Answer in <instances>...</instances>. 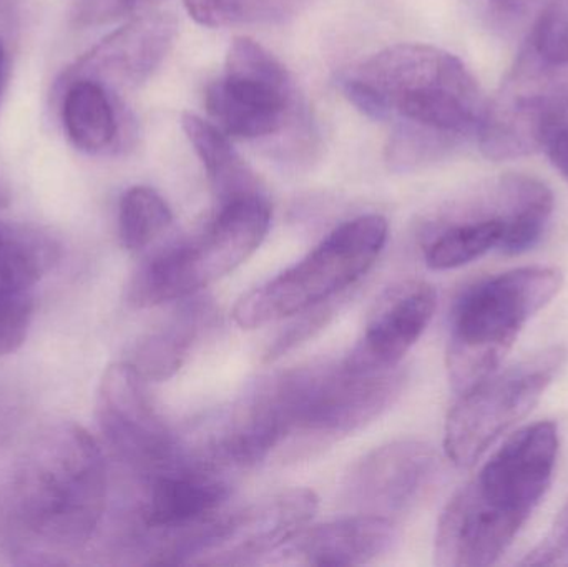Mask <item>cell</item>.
Instances as JSON below:
<instances>
[{
    "instance_id": "obj_15",
    "label": "cell",
    "mask_w": 568,
    "mask_h": 567,
    "mask_svg": "<svg viewBox=\"0 0 568 567\" xmlns=\"http://www.w3.org/2000/svg\"><path fill=\"white\" fill-rule=\"evenodd\" d=\"M549 70L550 67L526 49L499 95L487 100L477 130L480 150L487 159H519L539 152L540 112L552 87L547 82Z\"/></svg>"
},
{
    "instance_id": "obj_9",
    "label": "cell",
    "mask_w": 568,
    "mask_h": 567,
    "mask_svg": "<svg viewBox=\"0 0 568 567\" xmlns=\"http://www.w3.org/2000/svg\"><path fill=\"white\" fill-rule=\"evenodd\" d=\"M205 105L226 135L246 140L276 135L294 119L293 82L272 52L239 37L230 45L225 75L206 87Z\"/></svg>"
},
{
    "instance_id": "obj_20",
    "label": "cell",
    "mask_w": 568,
    "mask_h": 567,
    "mask_svg": "<svg viewBox=\"0 0 568 567\" xmlns=\"http://www.w3.org/2000/svg\"><path fill=\"white\" fill-rule=\"evenodd\" d=\"M182 129L205 166L219 205L263 192L258 176L233 149L229 135L195 113H183Z\"/></svg>"
},
{
    "instance_id": "obj_11",
    "label": "cell",
    "mask_w": 568,
    "mask_h": 567,
    "mask_svg": "<svg viewBox=\"0 0 568 567\" xmlns=\"http://www.w3.org/2000/svg\"><path fill=\"white\" fill-rule=\"evenodd\" d=\"M223 475L180 449L172 465L145 478L140 519L146 531L160 543L215 522L232 495Z\"/></svg>"
},
{
    "instance_id": "obj_18",
    "label": "cell",
    "mask_w": 568,
    "mask_h": 567,
    "mask_svg": "<svg viewBox=\"0 0 568 567\" xmlns=\"http://www.w3.org/2000/svg\"><path fill=\"white\" fill-rule=\"evenodd\" d=\"M57 256L50 236L0 222V318L33 312V288Z\"/></svg>"
},
{
    "instance_id": "obj_13",
    "label": "cell",
    "mask_w": 568,
    "mask_h": 567,
    "mask_svg": "<svg viewBox=\"0 0 568 567\" xmlns=\"http://www.w3.org/2000/svg\"><path fill=\"white\" fill-rule=\"evenodd\" d=\"M436 462L433 448L416 439L381 446L351 469L344 483V499L357 515H399L426 492Z\"/></svg>"
},
{
    "instance_id": "obj_7",
    "label": "cell",
    "mask_w": 568,
    "mask_h": 567,
    "mask_svg": "<svg viewBox=\"0 0 568 567\" xmlns=\"http://www.w3.org/2000/svg\"><path fill=\"white\" fill-rule=\"evenodd\" d=\"M387 230L381 215L357 216L337 226L300 263L239 300L233 310L236 325L260 328L329 302L369 272L386 245Z\"/></svg>"
},
{
    "instance_id": "obj_26",
    "label": "cell",
    "mask_w": 568,
    "mask_h": 567,
    "mask_svg": "<svg viewBox=\"0 0 568 567\" xmlns=\"http://www.w3.org/2000/svg\"><path fill=\"white\" fill-rule=\"evenodd\" d=\"M539 149L568 182V85H552L539 120Z\"/></svg>"
},
{
    "instance_id": "obj_12",
    "label": "cell",
    "mask_w": 568,
    "mask_h": 567,
    "mask_svg": "<svg viewBox=\"0 0 568 567\" xmlns=\"http://www.w3.org/2000/svg\"><path fill=\"white\" fill-rule=\"evenodd\" d=\"M317 512L311 489H287L232 516H223L196 565L245 566L284 548Z\"/></svg>"
},
{
    "instance_id": "obj_1",
    "label": "cell",
    "mask_w": 568,
    "mask_h": 567,
    "mask_svg": "<svg viewBox=\"0 0 568 567\" xmlns=\"http://www.w3.org/2000/svg\"><path fill=\"white\" fill-rule=\"evenodd\" d=\"M559 448L552 422L532 423L510 435L447 503L437 523L434 563L496 565L546 498Z\"/></svg>"
},
{
    "instance_id": "obj_19",
    "label": "cell",
    "mask_w": 568,
    "mask_h": 567,
    "mask_svg": "<svg viewBox=\"0 0 568 567\" xmlns=\"http://www.w3.org/2000/svg\"><path fill=\"white\" fill-rule=\"evenodd\" d=\"M57 90L63 130L77 150L97 155L115 146L120 117L113 92L89 79L72 80Z\"/></svg>"
},
{
    "instance_id": "obj_16",
    "label": "cell",
    "mask_w": 568,
    "mask_h": 567,
    "mask_svg": "<svg viewBox=\"0 0 568 567\" xmlns=\"http://www.w3.org/2000/svg\"><path fill=\"white\" fill-rule=\"evenodd\" d=\"M436 306V290L429 283L413 280L387 290L377 300L363 336L344 365L364 373L399 368L404 356L426 332Z\"/></svg>"
},
{
    "instance_id": "obj_6",
    "label": "cell",
    "mask_w": 568,
    "mask_h": 567,
    "mask_svg": "<svg viewBox=\"0 0 568 567\" xmlns=\"http://www.w3.org/2000/svg\"><path fill=\"white\" fill-rule=\"evenodd\" d=\"M270 225L272 205L265 193L222 203L200 235L166 246L142 263L130 280V305L150 308L185 300L225 279L260 249Z\"/></svg>"
},
{
    "instance_id": "obj_28",
    "label": "cell",
    "mask_w": 568,
    "mask_h": 567,
    "mask_svg": "<svg viewBox=\"0 0 568 567\" xmlns=\"http://www.w3.org/2000/svg\"><path fill=\"white\" fill-rule=\"evenodd\" d=\"M343 90L349 102L371 119L386 120L393 115L386 97L381 95L373 85L364 82L359 77L354 75L344 80Z\"/></svg>"
},
{
    "instance_id": "obj_27",
    "label": "cell",
    "mask_w": 568,
    "mask_h": 567,
    "mask_svg": "<svg viewBox=\"0 0 568 567\" xmlns=\"http://www.w3.org/2000/svg\"><path fill=\"white\" fill-rule=\"evenodd\" d=\"M524 566H568V506L546 541L526 556Z\"/></svg>"
},
{
    "instance_id": "obj_22",
    "label": "cell",
    "mask_w": 568,
    "mask_h": 567,
    "mask_svg": "<svg viewBox=\"0 0 568 567\" xmlns=\"http://www.w3.org/2000/svg\"><path fill=\"white\" fill-rule=\"evenodd\" d=\"M186 12L200 26H276L294 19L311 0H183Z\"/></svg>"
},
{
    "instance_id": "obj_14",
    "label": "cell",
    "mask_w": 568,
    "mask_h": 567,
    "mask_svg": "<svg viewBox=\"0 0 568 567\" xmlns=\"http://www.w3.org/2000/svg\"><path fill=\"white\" fill-rule=\"evenodd\" d=\"M179 32L170 13L135 17L80 57L57 82V89L75 79H89L115 90L146 82L162 65Z\"/></svg>"
},
{
    "instance_id": "obj_25",
    "label": "cell",
    "mask_w": 568,
    "mask_h": 567,
    "mask_svg": "<svg viewBox=\"0 0 568 567\" xmlns=\"http://www.w3.org/2000/svg\"><path fill=\"white\" fill-rule=\"evenodd\" d=\"M527 49L544 65H568V0H549L544 6Z\"/></svg>"
},
{
    "instance_id": "obj_3",
    "label": "cell",
    "mask_w": 568,
    "mask_h": 567,
    "mask_svg": "<svg viewBox=\"0 0 568 567\" xmlns=\"http://www.w3.org/2000/svg\"><path fill=\"white\" fill-rule=\"evenodd\" d=\"M403 383L400 369L354 372L344 362L263 379L282 436L276 453L300 459L359 432L396 402Z\"/></svg>"
},
{
    "instance_id": "obj_10",
    "label": "cell",
    "mask_w": 568,
    "mask_h": 567,
    "mask_svg": "<svg viewBox=\"0 0 568 567\" xmlns=\"http://www.w3.org/2000/svg\"><path fill=\"white\" fill-rule=\"evenodd\" d=\"M97 422L120 462L143 479L172 465L176 442L146 392V379L130 362L113 363L97 393Z\"/></svg>"
},
{
    "instance_id": "obj_2",
    "label": "cell",
    "mask_w": 568,
    "mask_h": 567,
    "mask_svg": "<svg viewBox=\"0 0 568 567\" xmlns=\"http://www.w3.org/2000/svg\"><path fill=\"white\" fill-rule=\"evenodd\" d=\"M105 456L83 426L59 423L43 429L27 452L16 478L22 525L55 548L90 541L105 513Z\"/></svg>"
},
{
    "instance_id": "obj_30",
    "label": "cell",
    "mask_w": 568,
    "mask_h": 567,
    "mask_svg": "<svg viewBox=\"0 0 568 567\" xmlns=\"http://www.w3.org/2000/svg\"><path fill=\"white\" fill-rule=\"evenodd\" d=\"M6 67H7L6 47H3L2 40H0V95H2L3 82H6Z\"/></svg>"
},
{
    "instance_id": "obj_5",
    "label": "cell",
    "mask_w": 568,
    "mask_h": 567,
    "mask_svg": "<svg viewBox=\"0 0 568 567\" xmlns=\"http://www.w3.org/2000/svg\"><path fill=\"white\" fill-rule=\"evenodd\" d=\"M356 77L386 97L393 115L457 140L477 133L486 113V97L463 60L426 43L387 47Z\"/></svg>"
},
{
    "instance_id": "obj_24",
    "label": "cell",
    "mask_w": 568,
    "mask_h": 567,
    "mask_svg": "<svg viewBox=\"0 0 568 567\" xmlns=\"http://www.w3.org/2000/svg\"><path fill=\"white\" fill-rule=\"evenodd\" d=\"M459 140L434 132L416 123L403 122L396 126L386 149V160L396 172H409L427 163L436 162Z\"/></svg>"
},
{
    "instance_id": "obj_8",
    "label": "cell",
    "mask_w": 568,
    "mask_h": 567,
    "mask_svg": "<svg viewBox=\"0 0 568 567\" xmlns=\"http://www.w3.org/2000/svg\"><path fill=\"white\" fill-rule=\"evenodd\" d=\"M566 362V350L552 346L499 368L459 393L444 428L447 458L459 468L476 465L494 443L539 405Z\"/></svg>"
},
{
    "instance_id": "obj_17",
    "label": "cell",
    "mask_w": 568,
    "mask_h": 567,
    "mask_svg": "<svg viewBox=\"0 0 568 567\" xmlns=\"http://www.w3.org/2000/svg\"><path fill=\"white\" fill-rule=\"evenodd\" d=\"M396 525L386 516L354 515L339 522L306 526L280 553L307 566H361L393 548Z\"/></svg>"
},
{
    "instance_id": "obj_23",
    "label": "cell",
    "mask_w": 568,
    "mask_h": 567,
    "mask_svg": "<svg viewBox=\"0 0 568 567\" xmlns=\"http://www.w3.org/2000/svg\"><path fill=\"white\" fill-rule=\"evenodd\" d=\"M169 203L150 186H132L119 209V236L123 249L136 253L149 249L172 225Z\"/></svg>"
},
{
    "instance_id": "obj_4",
    "label": "cell",
    "mask_w": 568,
    "mask_h": 567,
    "mask_svg": "<svg viewBox=\"0 0 568 567\" xmlns=\"http://www.w3.org/2000/svg\"><path fill=\"white\" fill-rule=\"evenodd\" d=\"M556 266H524L480 280L457 300L450 323L447 369L457 393L503 366L527 323L559 295Z\"/></svg>"
},
{
    "instance_id": "obj_29",
    "label": "cell",
    "mask_w": 568,
    "mask_h": 567,
    "mask_svg": "<svg viewBox=\"0 0 568 567\" xmlns=\"http://www.w3.org/2000/svg\"><path fill=\"white\" fill-rule=\"evenodd\" d=\"M497 9L506 13H523L532 6L534 0H490Z\"/></svg>"
},
{
    "instance_id": "obj_21",
    "label": "cell",
    "mask_w": 568,
    "mask_h": 567,
    "mask_svg": "<svg viewBox=\"0 0 568 567\" xmlns=\"http://www.w3.org/2000/svg\"><path fill=\"white\" fill-rule=\"evenodd\" d=\"M200 315L196 306L183 310L136 346L130 363L146 382H166L182 368L199 335Z\"/></svg>"
}]
</instances>
